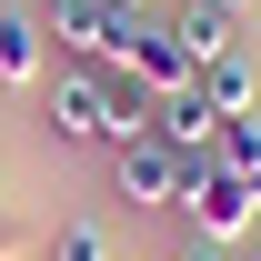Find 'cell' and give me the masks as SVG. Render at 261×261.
I'll return each instance as SVG.
<instances>
[{
	"instance_id": "obj_3",
	"label": "cell",
	"mask_w": 261,
	"mask_h": 261,
	"mask_svg": "<svg viewBox=\"0 0 261 261\" xmlns=\"http://www.w3.org/2000/svg\"><path fill=\"white\" fill-rule=\"evenodd\" d=\"M121 70L141 81L151 100H171V91H201V61L181 50V31L171 20H130V40H121Z\"/></svg>"
},
{
	"instance_id": "obj_2",
	"label": "cell",
	"mask_w": 261,
	"mask_h": 261,
	"mask_svg": "<svg viewBox=\"0 0 261 261\" xmlns=\"http://www.w3.org/2000/svg\"><path fill=\"white\" fill-rule=\"evenodd\" d=\"M181 151H171L161 130H141V141H121V151H111V191L130 201V211H181Z\"/></svg>"
},
{
	"instance_id": "obj_12",
	"label": "cell",
	"mask_w": 261,
	"mask_h": 261,
	"mask_svg": "<svg viewBox=\"0 0 261 261\" xmlns=\"http://www.w3.org/2000/svg\"><path fill=\"white\" fill-rule=\"evenodd\" d=\"M181 261H231V251H221V241H181Z\"/></svg>"
},
{
	"instance_id": "obj_5",
	"label": "cell",
	"mask_w": 261,
	"mask_h": 261,
	"mask_svg": "<svg viewBox=\"0 0 261 261\" xmlns=\"http://www.w3.org/2000/svg\"><path fill=\"white\" fill-rule=\"evenodd\" d=\"M151 130H161V141L181 151V161H211V130H221V111H211L201 91H171L161 111H151Z\"/></svg>"
},
{
	"instance_id": "obj_14",
	"label": "cell",
	"mask_w": 261,
	"mask_h": 261,
	"mask_svg": "<svg viewBox=\"0 0 261 261\" xmlns=\"http://www.w3.org/2000/svg\"><path fill=\"white\" fill-rule=\"evenodd\" d=\"M111 10H121V20H130V10H141V0H111Z\"/></svg>"
},
{
	"instance_id": "obj_11",
	"label": "cell",
	"mask_w": 261,
	"mask_h": 261,
	"mask_svg": "<svg viewBox=\"0 0 261 261\" xmlns=\"http://www.w3.org/2000/svg\"><path fill=\"white\" fill-rule=\"evenodd\" d=\"M31 251V221H10V211H0V261H20Z\"/></svg>"
},
{
	"instance_id": "obj_6",
	"label": "cell",
	"mask_w": 261,
	"mask_h": 261,
	"mask_svg": "<svg viewBox=\"0 0 261 261\" xmlns=\"http://www.w3.org/2000/svg\"><path fill=\"white\" fill-rule=\"evenodd\" d=\"M40 70H50V31H40L31 10H0V81H10V91H31Z\"/></svg>"
},
{
	"instance_id": "obj_4",
	"label": "cell",
	"mask_w": 261,
	"mask_h": 261,
	"mask_svg": "<svg viewBox=\"0 0 261 261\" xmlns=\"http://www.w3.org/2000/svg\"><path fill=\"white\" fill-rule=\"evenodd\" d=\"M40 31H50V40H70L81 61L121 70V40H130V20L111 10V0H50V10H40Z\"/></svg>"
},
{
	"instance_id": "obj_9",
	"label": "cell",
	"mask_w": 261,
	"mask_h": 261,
	"mask_svg": "<svg viewBox=\"0 0 261 261\" xmlns=\"http://www.w3.org/2000/svg\"><path fill=\"white\" fill-rule=\"evenodd\" d=\"M211 161H221V171H251V181H261V121H251V111L211 130Z\"/></svg>"
},
{
	"instance_id": "obj_8",
	"label": "cell",
	"mask_w": 261,
	"mask_h": 261,
	"mask_svg": "<svg viewBox=\"0 0 261 261\" xmlns=\"http://www.w3.org/2000/svg\"><path fill=\"white\" fill-rule=\"evenodd\" d=\"M171 31H181V50H191V61H221V50H241V20H231V10H211V0H191Z\"/></svg>"
},
{
	"instance_id": "obj_1",
	"label": "cell",
	"mask_w": 261,
	"mask_h": 261,
	"mask_svg": "<svg viewBox=\"0 0 261 261\" xmlns=\"http://www.w3.org/2000/svg\"><path fill=\"white\" fill-rule=\"evenodd\" d=\"M181 211H191V241H251L261 231V181L251 171H221V161H191L181 171Z\"/></svg>"
},
{
	"instance_id": "obj_13",
	"label": "cell",
	"mask_w": 261,
	"mask_h": 261,
	"mask_svg": "<svg viewBox=\"0 0 261 261\" xmlns=\"http://www.w3.org/2000/svg\"><path fill=\"white\" fill-rule=\"evenodd\" d=\"M211 10H231V20H241V0H211Z\"/></svg>"
},
{
	"instance_id": "obj_10",
	"label": "cell",
	"mask_w": 261,
	"mask_h": 261,
	"mask_svg": "<svg viewBox=\"0 0 261 261\" xmlns=\"http://www.w3.org/2000/svg\"><path fill=\"white\" fill-rule=\"evenodd\" d=\"M50 261H111V231L100 221H61L50 231Z\"/></svg>"
},
{
	"instance_id": "obj_7",
	"label": "cell",
	"mask_w": 261,
	"mask_h": 261,
	"mask_svg": "<svg viewBox=\"0 0 261 261\" xmlns=\"http://www.w3.org/2000/svg\"><path fill=\"white\" fill-rule=\"evenodd\" d=\"M251 91H261L251 50H221V61H201V100H211L221 121H241V111H251Z\"/></svg>"
}]
</instances>
